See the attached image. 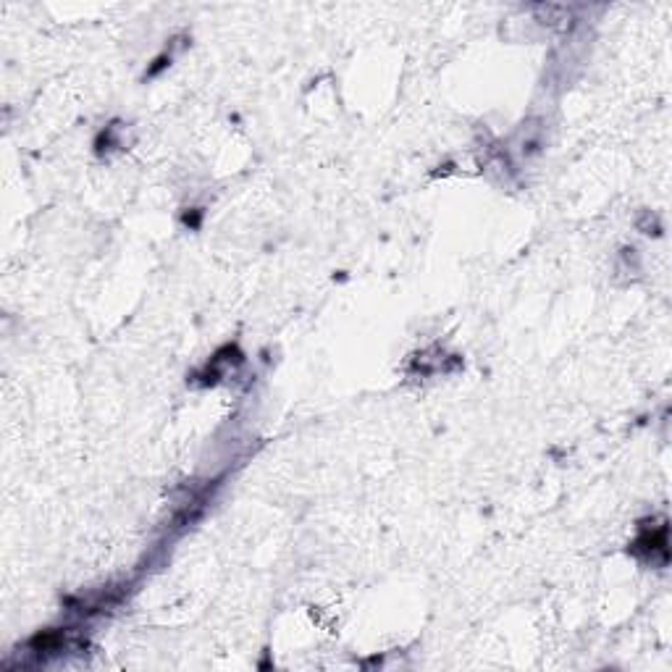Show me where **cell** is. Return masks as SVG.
I'll use <instances>...</instances> for the list:
<instances>
[{"instance_id": "cell-1", "label": "cell", "mask_w": 672, "mask_h": 672, "mask_svg": "<svg viewBox=\"0 0 672 672\" xmlns=\"http://www.w3.org/2000/svg\"><path fill=\"white\" fill-rule=\"evenodd\" d=\"M633 552L636 555H646V560H652V564H668L670 560V552H668V525L662 523L660 528H652L644 531L638 536V541L633 544Z\"/></svg>"}]
</instances>
